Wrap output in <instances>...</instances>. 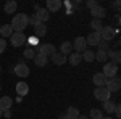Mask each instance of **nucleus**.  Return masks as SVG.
<instances>
[{
	"label": "nucleus",
	"instance_id": "obj_1",
	"mask_svg": "<svg viewBox=\"0 0 121 119\" xmlns=\"http://www.w3.org/2000/svg\"><path fill=\"white\" fill-rule=\"evenodd\" d=\"M11 28L15 32H23L24 29L28 28V16L24 13H18L15 15L13 19H11Z\"/></svg>",
	"mask_w": 121,
	"mask_h": 119
},
{
	"label": "nucleus",
	"instance_id": "obj_2",
	"mask_svg": "<svg viewBox=\"0 0 121 119\" xmlns=\"http://www.w3.org/2000/svg\"><path fill=\"white\" fill-rule=\"evenodd\" d=\"M10 42L13 47H21L28 42V37L24 36V32H13L10 37Z\"/></svg>",
	"mask_w": 121,
	"mask_h": 119
},
{
	"label": "nucleus",
	"instance_id": "obj_3",
	"mask_svg": "<svg viewBox=\"0 0 121 119\" xmlns=\"http://www.w3.org/2000/svg\"><path fill=\"white\" fill-rule=\"evenodd\" d=\"M100 39L102 40H105V42H110L113 37L116 36V31L112 28V26H102V29H100Z\"/></svg>",
	"mask_w": 121,
	"mask_h": 119
},
{
	"label": "nucleus",
	"instance_id": "obj_4",
	"mask_svg": "<svg viewBox=\"0 0 121 119\" xmlns=\"http://www.w3.org/2000/svg\"><path fill=\"white\" fill-rule=\"evenodd\" d=\"M105 89L110 92H118L121 89V81H120V77H110V79H107V84H105Z\"/></svg>",
	"mask_w": 121,
	"mask_h": 119
},
{
	"label": "nucleus",
	"instance_id": "obj_5",
	"mask_svg": "<svg viewBox=\"0 0 121 119\" xmlns=\"http://www.w3.org/2000/svg\"><path fill=\"white\" fill-rule=\"evenodd\" d=\"M116 73H118V66H116L115 63H112V61H110V63H105V64H103V73L102 74L107 77V79L115 77V76H116Z\"/></svg>",
	"mask_w": 121,
	"mask_h": 119
},
{
	"label": "nucleus",
	"instance_id": "obj_6",
	"mask_svg": "<svg viewBox=\"0 0 121 119\" xmlns=\"http://www.w3.org/2000/svg\"><path fill=\"white\" fill-rule=\"evenodd\" d=\"M110 95H112V93L107 90L105 87H97V89L94 90V97L99 101H108L110 100Z\"/></svg>",
	"mask_w": 121,
	"mask_h": 119
},
{
	"label": "nucleus",
	"instance_id": "obj_7",
	"mask_svg": "<svg viewBox=\"0 0 121 119\" xmlns=\"http://www.w3.org/2000/svg\"><path fill=\"white\" fill-rule=\"evenodd\" d=\"M55 52H56V48H55V45H52V44H40L39 48H37V53H42V55H45L47 58L52 56Z\"/></svg>",
	"mask_w": 121,
	"mask_h": 119
},
{
	"label": "nucleus",
	"instance_id": "obj_8",
	"mask_svg": "<svg viewBox=\"0 0 121 119\" xmlns=\"http://www.w3.org/2000/svg\"><path fill=\"white\" fill-rule=\"evenodd\" d=\"M86 47H87V44H86V37H76L74 44H73V48L76 50V53H81V55H82L84 52L87 50Z\"/></svg>",
	"mask_w": 121,
	"mask_h": 119
},
{
	"label": "nucleus",
	"instance_id": "obj_9",
	"mask_svg": "<svg viewBox=\"0 0 121 119\" xmlns=\"http://www.w3.org/2000/svg\"><path fill=\"white\" fill-rule=\"evenodd\" d=\"M15 74L18 76V77H28L29 76V68L26 63H18L16 66H15Z\"/></svg>",
	"mask_w": 121,
	"mask_h": 119
},
{
	"label": "nucleus",
	"instance_id": "obj_10",
	"mask_svg": "<svg viewBox=\"0 0 121 119\" xmlns=\"http://www.w3.org/2000/svg\"><path fill=\"white\" fill-rule=\"evenodd\" d=\"M50 58H52V63L56 64V66H61V64H65L68 61V56H65L63 53H60V52H55Z\"/></svg>",
	"mask_w": 121,
	"mask_h": 119
},
{
	"label": "nucleus",
	"instance_id": "obj_11",
	"mask_svg": "<svg viewBox=\"0 0 121 119\" xmlns=\"http://www.w3.org/2000/svg\"><path fill=\"white\" fill-rule=\"evenodd\" d=\"M91 15L94 16V19H102V18H105V15H107V10L103 8V7H100V5H97L95 8L91 10Z\"/></svg>",
	"mask_w": 121,
	"mask_h": 119
},
{
	"label": "nucleus",
	"instance_id": "obj_12",
	"mask_svg": "<svg viewBox=\"0 0 121 119\" xmlns=\"http://www.w3.org/2000/svg\"><path fill=\"white\" fill-rule=\"evenodd\" d=\"M100 40H102V39H100V34H99V32H91V34L87 36V39H86V44L95 47Z\"/></svg>",
	"mask_w": 121,
	"mask_h": 119
},
{
	"label": "nucleus",
	"instance_id": "obj_13",
	"mask_svg": "<svg viewBox=\"0 0 121 119\" xmlns=\"http://www.w3.org/2000/svg\"><path fill=\"white\" fill-rule=\"evenodd\" d=\"M11 105H13V100L10 98L8 95L0 98V110H2V111H8L10 108H11Z\"/></svg>",
	"mask_w": 121,
	"mask_h": 119
},
{
	"label": "nucleus",
	"instance_id": "obj_14",
	"mask_svg": "<svg viewBox=\"0 0 121 119\" xmlns=\"http://www.w3.org/2000/svg\"><path fill=\"white\" fill-rule=\"evenodd\" d=\"M92 81H94V84H95V87H105V84H107V77H105L102 73H97L92 77Z\"/></svg>",
	"mask_w": 121,
	"mask_h": 119
},
{
	"label": "nucleus",
	"instance_id": "obj_15",
	"mask_svg": "<svg viewBox=\"0 0 121 119\" xmlns=\"http://www.w3.org/2000/svg\"><path fill=\"white\" fill-rule=\"evenodd\" d=\"M61 8V2L60 0H47V11H58Z\"/></svg>",
	"mask_w": 121,
	"mask_h": 119
},
{
	"label": "nucleus",
	"instance_id": "obj_16",
	"mask_svg": "<svg viewBox=\"0 0 121 119\" xmlns=\"http://www.w3.org/2000/svg\"><path fill=\"white\" fill-rule=\"evenodd\" d=\"M28 92H29V85L26 82H18L16 84V93H18L19 97L28 95Z\"/></svg>",
	"mask_w": 121,
	"mask_h": 119
},
{
	"label": "nucleus",
	"instance_id": "obj_17",
	"mask_svg": "<svg viewBox=\"0 0 121 119\" xmlns=\"http://www.w3.org/2000/svg\"><path fill=\"white\" fill-rule=\"evenodd\" d=\"M13 32H15V31H13V28H11V24H5V26L0 28V34H2L3 39H10Z\"/></svg>",
	"mask_w": 121,
	"mask_h": 119
},
{
	"label": "nucleus",
	"instance_id": "obj_18",
	"mask_svg": "<svg viewBox=\"0 0 121 119\" xmlns=\"http://www.w3.org/2000/svg\"><path fill=\"white\" fill-rule=\"evenodd\" d=\"M107 58H110V60H112V63H115L116 66H118V64H120V61H121L120 52H112V50H107Z\"/></svg>",
	"mask_w": 121,
	"mask_h": 119
},
{
	"label": "nucleus",
	"instance_id": "obj_19",
	"mask_svg": "<svg viewBox=\"0 0 121 119\" xmlns=\"http://www.w3.org/2000/svg\"><path fill=\"white\" fill-rule=\"evenodd\" d=\"M34 15L39 19V23H47V19H48V11L45 8H39L37 13H34Z\"/></svg>",
	"mask_w": 121,
	"mask_h": 119
},
{
	"label": "nucleus",
	"instance_id": "obj_20",
	"mask_svg": "<svg viewBox=\"0 0 121 119\" xmlns=\"http://www.w3.org/2000/svg\"><path fill=\"white\" fill-rule=\"evenodd\" d=\"M34 63L37 64L39 68H42V66H45V64L48 63V58H47L45 55H42V53H36V56H34Z\"/></svg>",
	"mask_w": 121,
	"mask_h": 119
},
{
	"label": "nucleus",
	"instance_id": "obj_21",
	"mask_svg": "<svg viewBox=\"0 0 121 119\" xmlns=\"http://www.w3.org/2000/svg\"><path fill=\"white\" fill-rule=\"evenodd\" d=\"M68 61L73 64V66H78V64L82 61V55H81V53H76V52H73V53H69Z\"/></svg>",
	"mask_w": 121,
	"mask_h": 119
},
{
	"label": "nucleus",
	"instance_id": "obj_22",
	"mask_svg": "<svg viewBox=\"0 0 121 119\" xmlns=\"http://www.w3.org/2000/svg\"><path fill=\"white\" fill-rule=\"evenodd\" d=\"M60 53H63V55H69V53H73V44L71 42H63L61 45H60Z\"/></svg>",
	"mask_w": 121,
	"mask_h": 119
},
{
	"label": "nucleus",
	"instance_id": "obj_23",
	"mask_svg": "<svg viewBox=\"0 0 121 119\" xmlns=\"http://www.w3.org/2000/svg\"><path fill=\"white\" fill-rule=\"evenodd\" d=\"M65 114L68 116V119H78L79 116H81L79 110H78V108H74V106H69V108L66 110V113H65Z\"/></svg>",
	"mask_w": 121,
	"mask_h": 119
},
{
	"label": "nucleus",
	"instance_id": "obj_24",
	"mask_svg": "<svg viewBox=\"0 0 121 119\" xmlns=\"http://www.w3.org/2000/svg\"><path fill=\"white\" fill-rule=\"evenodd\" d=\"M16 8H18V3H16V2H13V0H10V2H7V3H5V7H3V10H5V13H8V15H11V13H15V11H16Z\"/></svg>",
	"mask_w": 121,
	"mask_h": 119
},
{
	"label": "nucleus",
	"instance_id": "obj_25",
	"mask_svg": "<svg viewBox=\"0 0 121 119\" xmlns=\"http://www.w3.org/2000/svg\"><path fill=\"white\" fill-rule=\"evenodd\" d=\"M34 31H36V37H44L47 34V26L45 23H39L37 26L34 28Z\"/></svg>",
	"mask_w": 121,
	"mask_h": 119
},
{
	"label": "nucleus",
	"instance_id": "obj_26",
	"mask_svg": "<svg viewBox=\"0 0 121 119\" xmlns=\"http://www.w3.org/2000/svg\"><path fill=\"white\" fill-rule=\"evenodd\" d=\"M82 60H86L87 63L94 61V60H95V52H94V50H86L82 53Z\"/></svg>",
	"mask_w": 121,
	"mask_h": 119
},
{
	"label": "nucleus",
	"instance_id": "obj_27",
	"mask_svg": "<svg viewBox=\"0 0 121 119\" xmlns=\"http://www.w3.org/2000/svg\"><path fill=\"white\" fill-rule=\"evenodd\" d=\"M115 105H116V103H113V101H103V111H105V113H108V114H112L113 113V110H115Z\"/></svg>",
	"mask_w": 121,
	"mask_h": 119
},
{
	"label": "nucleus",
	"instance_id": "obj_28",
	"mask_svg": "<svg viewBox=\"0 0 121 119\" xmlns=\"http://www.w3.org/2000/svg\"><path fill=\"white\" fill-rule=\"evenodd\" d=\"M95 60L100 61V63H107V52H103V50L95 52Z\"/></svg>",
	"mask_w": 121,
	"mask_h": 119
},
{
	"label": "nucleus",
	"instance_id": "obj_29",
	"mask_svg": "<svg viewBox=\"0 0 121 119\" xmlns=\"http://www.w3.org/2000/svg\"><path fill=\"white\" fill-rule=\"evenodd\" d=\"M91 28L94 29V32H100V29H102V21H100V19H92V21H91Z\"/></svg>",
	"mask_w": 121,
	"mask_h": 119
},
{
	"label": "nucleus",
	"instance_id": "obj_30",
	"mask_svg": "<svg viewBox=\"0 0 121 119\" xmlns=\"http://www.w3.org/2000/svg\"><path fill=\"white\" fill-rule=\"evenodd\" d=\"M89 116H91V119H103V113L100 110H91V113H89Z\"/></svg>",
	"mask_w": 121,
	"mask_h": 119
},
{
	"label": "nucleus",
	"instance_id": "obj_31",
	"mask_svg": "<svg viewBox=\"0 0 121 119\" xmlns=\"http://www.w3.org/2000/svg\"><path fill=\"white\" fill-rule=\"evenodd\" d=\"M34 56H36V53H34V48L28 47V48L24 50V58H28V60H34Z\"/></svg>",
	"mask_w": 121,
	"mask_h": 119
},
{
	"label": "nucleus",
	"instance_id": "obj_32",
	"mask_svg": "<svg viewBox=\"0 0 121 119\" xmlns=\"http://www.w3.org/2000/svg\"><path fill=\"white\" fill-rule=\"evenodd\" d=\"M29 24H31V26H34V28L39 24V19L36 18V15H32L31 18H28V26H29Z\"/></svg>",
	"mask_w": 121,
	"mask_h": 119
},
{
	"label": "nucleus",
	"instance_id": "obj_33",
	"mask_svg": "<svg viewBox=\"0 0 121 119\" xmlns=\"http://www.w3.org/2000/svg\"><path fill=\"white\" fill-rule=\"evenodd\" d=\"M97 47H99V50H103V52H107V50H108V42H105V40H100V42L97 44Z\"/></svg>",
	"mask_w": 121,
	"mask_h": 119
},
{
	"label": "nucleus",
	"instance_id": "obj_34",
	"mask_svg": "<svg viewBox=\"0 0 121 119\" xmlns=\"http://www.w3.org/2000/svg\"><path fill=\"white\" fill-rule=\"evenodd\" d=\"M5 48H7V40L5 39H0V55L5 52Z\"/></svg>",
	"mask_w": 121,
	"mask_h": 119
},
{
	"label": "nucleus",
	"instance_id": "obj_35",
	"mask_svg": "<svg viewBox=\"0 0 121 119\" xmlns=\"http://www.w3.org/2000/svg\"><path fill=\"white\" fill-rule=\"evenodd\" d=\"M113 113H115V116H118V118L121 116V106H120V105H115V110H113Z\"/></svg>",
	"mask_w": 121,
	"mask_h": 119
},
{
	"label": "nucleus",
	"instance_id": "obj_36",
	"mask_svg": "<svg viewBox=\"0 0 121 119\" xmlns=\"http://www.w3.org/2000/svg\"><path fill=\"white\" fill-rule=\"evenodd\" d=\"M97 5H99V3H97L95 0H89V2H87V7H89V8H91V10H92V8H95Z\"/></svg>",
	"mask_w": 121,
	"mask_h": 119
},
{
	"label": "nucleus",
	"instance_id": "obj_37",
	"mask_svg": "<svg viewBox=\"0 0 121 119\" xmlns=\"http://www.w3.org/2000/svg\"><path fill=\"white\" fill-rule=\"evenodd\" d=\"M2 116H5L7 119H10V118H11V113H10V110H8V111H3V113H2Z\"/></svg>",
	"mask_w": 121,
	"mask_h": 119
},
{
	"label": "nucleus",
	"instance_id": "obj_38",
	"mask_svg": "<svg viewBox=\"0 0 121 119\" xmlns=\"http://www.w3.org/2000/svg\"><path fill=\"white\" fill-rule=\"evenodd\" d=\"M29 44H37V37H28Z\"/></svg>",
	"mask_w": 121,
	"mask_h": 119
},
{
	"label": "nucleus",
	"instance_id": "obj_39",
	"mask_svg": "<svg viewBox=\"0 0 121 119\" xmlns=\"http://www.w3.org/2000/svg\"><path fill=\"white\" fill-rule=\"evenodd\" d=\"M113 7H115V10H116V11L120 13V2H118V0H116V2L113 3Z\"/></svg>",
	"mask_w": 121,
	"mask_h": 119
},
{
	"label": "nucleus",
	"instance_id": "obj_40",
	"mask_svg": "<svg viewBox=\"0 0 121 119\" xmlns=\"http://www.w3.org/2000/svg\"><path fill=\"white\" fill-rule=\"evenodd\" d=\"M115 23H116V24H120V15H116V16H115Z\"/></svg>",
	"mask_w": 121,
	"mask_h": 119
},
{
	"label": "nucleus",
	"instance_id": "obj_41",
	"mask_svg": "<svg viewBox=\"0 0 121 119\" xmlns=\"http://www.w3.org/2000/svg\"><path fill=\"white\" fill-rule=\"evenodd\" d=\"M58 119H68V116H66L65 113H63V114H60V118H58Z\"/></svg>",
	"mask_w": 121,
	"mask_h": 119
},
{
	"label": "nucleus",
	"instance_id": "obj_42",
	"mask_svg": "<svg viewBox=\"0 0 121 119\" xmlns=\"http://www.w3.org/2000/svg\"><path fill=\"white\" fill-rule=\"evenodd\" d=\"M78 119H89V118H87V116H79Z\"/></svg>",
	"mask_w": 121,
	"mask_h": 119
},
{
	"label": "nucleus",
	"instance_id": "obj_43",
	"mask_svg": "<svg viewBox=\"0 0 121 119\" xmlns=\"http://www.w3.org/2000/svg\"><path fill=\"white\" fill-rule=\"evenodd\" d=\"M103 119H112V118L110 116H103Z\"/></svg>",
	"mask_w": 121,
	"mask_h": 119
},
{
	"label": "nucleus",
	"instance_id": "obj_44",
	"mask_svg": "<svg viewBox=\"0 0 121 119\" xmlns=\"http://www.w3.org/2000/svg\"><path fill=\"white\" fill-rule=\"evenodd\" d=\"M2 113H3V111H2V110H0V118H2Z\"/></svg>",
	"mask_w": 121,
	"mask_h": 119
},
{
	"label": "nucleus",
	"instance_id": "obj_45",
	"mask_svg": "<svg viewBox=\"0 0 121 119\" xmlns=\"http://www.w3.org/2000/svg\"><path fill=\"white\" fill-rule=\"evenodd\" d=\"M0 71H2V66H0Z\"/></svg>",
	"mask_w": 121,
	"mask_h": 119
},
{
	"label": "nucleus",
	"instance_id": "obj_46",
	"mask_svg": "<svg viewBox=\"0 0 121 119\" xmlns=\"http://www.w3.org/2000/svg\"><path fill=\"white\" fill-rule=\"evenodd\" d=\"M0 92H2V87H0Z\"/></svg>",
	"mask_w": 121,
	"mask_h": 119
}]
</instances>
